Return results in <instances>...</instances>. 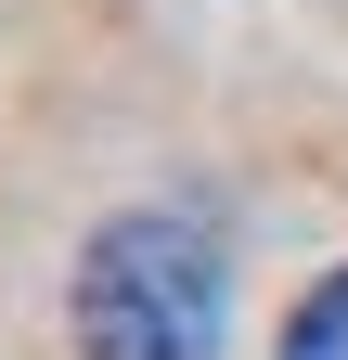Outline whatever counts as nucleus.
Here are the masks:
<instances>
[{"mask_svg": "<svg viewBox=\"0 0 348 360\" xmlns=\"http://www.w3.org/2000/svg\"><path fill=\"white\" fill-rule=\"evenodd\" d=\"M77 360H220L232 335V257L194 206H129L77 245L65 283Z\"/></svg>", "mask_w": 348, "mask_h": 360, "instance_id": "f257e3e1", "label": "nucleus"}, {"mask_svg": "<svg viewBox=\"0 0 348 360\" xmlns=\"http://www.w3.org/2000/svg\"><path fill=\"white\" fill-rule=\"evenodd\" d=\"M284 360H348V270H323V283L284 309Z\"/></svg>", "mask_w": 348, "mask_h": 360, "instance_id": "f03ea898", "label": "nucleus"}]
</instances>
